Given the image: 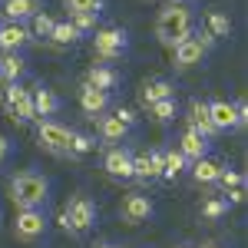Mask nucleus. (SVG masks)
<instances>
[{"mask_svg":"<svg viewBox=\"0 0 248 248\" xmlns=\"http://www.w3.org/2000/svg\"><path fill=\"white\" fill-rule=\"evenodd\" d=\"M192 30H195V10L189 3H169L155 17V40L162 46H169V50L175 43H182Z\"/></svg>","mask_w":248,"mask_h":248,"instance_id":"nucleus-1","label":"nucleus"},{"mask_svg":"<svg viewBox=\"0 0 248 248\" xmlns=\"http://www.w3.org/2000/svg\"><path fill=\"white\" fill-rule=\"evenodd\" d=\"M10 202L20 209H43L46 205V199H50V179L46 175H40V172L27 169V172H17L14 179H10Z\"/></svg>","mask_w":248,"mask_h":248,"instance_id":"nucleus-2","label":"nucleus"},{"mask_svg":"<svg viewBox=\"0 0 248 248\" xmlns=\"http://www.w3.org/2000/svg\"><path fill=\"white\" fill-rule=\"evenodd\" d=\"M60 225H63L66 235H73V238L86 235L96 225V202L90 195H73L66 202V209L60 212Z\"/></svg>","mask_w":248,"mask_h":248,"instance_id":"nucleus-3","label":"nucleus"},{"mask_svg":"<svg viewBox=\"0 0 248 248\" xmlns=\"http://www.w3.org/2000/svg\"><path fill=\"white\" fill-rule=\"evenodd\" d=\"M70 142H73V129L63 126L57 119H40L37 123V146L50 155H70Z\"/></svg>","mask_w":248,"mask_h":248,"instance_id":"nucleus-4","label":"nucleus"},{"mask_svg":"<svg viewBox=\"0 0 248 248\" xmlns=\"http://www.w3.org/2000/svg\"><path fill=\"white\" fill-rule=\"evenodd\" d=\"M126 50H129V37H126V30H119V27H103V30H96V37H93V57L103 60L106 66L116 63V60H123Z\"/></svg>","mask_w":248,"mask_h":248,"instance_id":"nucleus-5","label":"nucleus"},{"mask_svg":"<svg viewBox=\"0 0 248 248\" xmlns=\"http://www.w3.org/2000/svg\"><path fill=\"white\" fill-rule=\"evenodd\" d=\"M3 109L10 113V119L17 126H27V123L37 119V113H33V96H30V90H23L20 83H7V90H3Z\"/></svg>","mask_w":248,"mask_h":248,"instance_id":"nucleus-6","label":"nucleus"},{"mask_svg":"<svg viewBox=\"0 0 248 248\" xmlns=\"http://www.w3.org/2000/svg\"><path fill=\"white\" fill-rule=\"evenodd\" d=\"M46 225L50 222H46L43 209H20L17 218H14V238L23 242V245H33L46 235Z\"/></svg>","mask_w":248,"mask_h":248,"instance_id":"nucleus-7","label":"nucleus"},{"mask_svg":"<svg viewBox=\"0 0 248 248\" xmlns=\"http://www.w3.org/2000/svg\"><path fill=\"white\" fill-rule=\"evenodd\" d=\"M153 199L146 195V192H129V195H123V202H119V218L126 222V225H142V222H149L153 218Z\"/></svg>","mask_w":248,"mask_h":248,"instance_id":"nucleus-8","label":"nucleus"},{"mask_svg":"<svg viewBox=\"0 0 248 248\" xmlns=\"http://www.w3.org/2000/svg\"><path fill=\"white\" fill-rule=\"evenodd\" d=\"M205 57H209V50L202 46V40L195 37V30H192L182 43L172 46V66H175L179 73H186V70H192V66H199Z\"/></svg>","mask_w":248,"mask_h":248,"instance_id":"nucleus-9","label":"nucleus"},{"mask_svg":"<svg viewBox=\"0 0 248 248\" xmlns=\"http://www.w3.org/2000/svg\"><path fill=\"white\" fill-rule=\"evenodd\" d=\"M103 169H106L109 179H119V182L133 179V153L126 146H109L106 155H103Z\"/></svg>","mask_w":248,"mask_h":248,"instance_id":"nucleus-10","label":"nucleus"},{"mask_svg":"<svg viewBox=\"0 0 248 248\" xmlns=\"http://www.w3.org/2000/svg\"><path fill=\"white\" fill-rule=\"evenodd\" d=\"M133 179H139V182H153V179H162V149L133 153Z\"/></svg>","mask_w":248,"mask_h":248,"instance_id":"nucleus-11","label":"nucleus"},{"mask_svg":"<svg viewBox=\"0 0 248 248\" xmlns=\"http://www.w3.org/2000/svg\"><path fill=\"white\" fill-rule=\"evenodd\" d=\"M30 40L27 23H0V53H20Z\"/></svg>","mask_w":248,"mask_h":248,"instance_id":"nucleus-12","label":"nucleus"},{"mask_svg":"<svg viewBox=\"0 0 248 248\" xmlns=\"http://www.w3.org/2000/svg\"><path fill=\"white\" fill-rule=\"evenodd\" d=\"M0 3H3L7 23H27V20H33L40 10H43L40 0H0Z\"/></svg>","mask_w":248,"mask_h":248,"instance_id":"nucleus-13","label":"nucleus"},{"mask_svg":"<svg viewBox=\"0 0 248 248\" xmlns=\"http://www.w3.org/2000/svg\"><path fill=\"white\" fill-rule=\"evenodd\" d=\"M30 96H33V113H37V119H50V116H57L60 106H63V103H60V96L53 93V90H46L43 83L33 86Z\"/></svg>","mask_w":248,"mask_h":248,"instance_id":"nucleus-14","label":"nucleus"},{"mask_svg":"<svg viewBox=\"0 0 248 248\" xmlns=\"http://www.w3.org/2000/svg\"><path fill=\"white\" fill-rule=\"evenodd\" d=\"M106 106H109V93H103V90H93V86H86L83 83V90H79V109L96 119V116L106 113Z\"/></svg>","mask_w":248,"mask_h":248,"instance_id":"nucleus-15","label":"nucleus"},{"mask_svg":"<svg viewBox=\"0 0 248 248\" xmlns=\"http://www.w3.org/2000/svg\"><path fill=\"white\" fill-rule=\"evenodd\" d=\"M189 126L202 136V139L218 136V133H215V126H212V119H209V103H202V99H192V103H189Z\"/></svg>","mask_w":248,"mask_h":248,"instance_id":"nucleus-16","label":"nucleus"},{"mask_svg":"<svg viewBox=\"0 0 248 248\" xmlns=\"http://www.w3.org/2000/svg\"><path fill=\"white\" fill-rule=\"evenodd\" d=\"M209 119H212V126H215V133L235 129V103H229V99H212Z\"/></svg>","mask_w":248,"mask_h":248,"instance_id":"nucleus-17","label":"nucleus"},{"mask_svg":"<svg viewBox=\"0 0 248 248\" xmlns=\"http://www.w3.org/2000/svg\"><path fill=\"white\" fill-rule=\"evenodd\" d=\"M83 83H86V86H93V90H103V93H113L116 86H119V73H116L113 66H106V63H96L93 70L86 73Z\"/></svg>","mask_w":248,"mask_h":248,"instance_id":"nucleus-18","label":"nucleus"},{"mask_svg":"<svg viewBox=\"0 0 248 248\" xmlns=\"http://www.w3.org/2000/svg\"><path fill=\"white\" fill-rule=\"evenodd\" d=\"M175 96V86L169 79H146L142 83V93H139V103L149 109L153 103H162V99H172Z\"/></svg>","mask_w":248,"mask_h":248,"instance_id":"nucleus-19","label":"nucleus"},{"mask_svg":"<svg viewBox=\"0 0 248 248\" xmlns=\"http://www.w3.org/2000/svg\"><path fill=\"white\" fill-rule=\"evenodd\" d=\"M96 133H99V139H103V142H123V139H126V133H129V126L119 119V113H113V116H99Z\"/></svg>","mask_w":248,"mask_h":248,"instance_id":"nucleus-20","label":"nucleus"},{"mask_svg":"<svg viewBox=\"0 0 248 248\" xmlns=\"http://www.w3.org/2000/svg\"><path fill=\"white\" fill-rule=\"evenodd\" d=\"M175 149L186 155L189 162H195V159H202V155L209 153V139H202V136H199V133L189 126V129L182 133V139H179V146H175Z\"/></svg>","mask_w":248,"mask_h":248,"instance_id":"nucleus-21","label":"nucleus"},{"mask_svg":"<svg viewBox=\"0 0 248 248\" xmlns=\"http://www.w3.org/2000/svg\"><path fill=\"white\" fill-rule=\"evenodd\" d=\"M218 172H222V162H215L209 155H202V159L192 162V179H195L199 186H215V182H218Z\"/></svg>","mask_w":248,"mask_h":248,"instance_id":"nucleus-22","label":"nucleus"},{"mask_svg":"<svg viewBox=\"0 0 248 248\" xmlns=\"http://www.w3.org/2000/svg\"><path fill=\"white\" fill-rule=\"evenodd\" d=\"M23 73H27V60L20 53H3L0 57V79L3 83H20Z\"/></svg>","mask_w":248,"mask_h":248,"instance_id":"nucleus-23","label":"nucleus"},{"mask_svg":"<svg viewBox=\"0 0 248 248\" xmlns=\"http://www.w3.org/2000/svg\"><path fill=\"white\" fill-rule=\"evenodd\" d=\"M199 215H202V222H222V218L229 215V202H225V195H209V199H202Z\"/></svg>","mask_w":248,"mask_h":248,"instance_id":"nucleus-24","label":"nucleus"},{"mask_svg":"<svg viewBox=\"0 0 248 248\" xmlns=\"http://www.w3.org/2000/svg\"><path fill=\"white\" fill-rule=\"evenodd\" d=\"M46 40H50L53 46H73V43L79 40V30L73 27V23H70V20H57Z\"/></svg>","mask_w":248,"mask_h":248,"instance_id":"nucleus-25","label":"nucleus"},{"mask_svg":"<svg viewBox=\"0 0 248 248\" xmlns=\"http://www.w3.org/2000/svg\"><path fill=\"white\" fill-rule=\"evenodd\" d=\"M189 166V159L179 149H162V179H179Z\"/></svg>","mask_w":248,"mask_h":248,"instance_id":"nucleus-26","label":"nucleus"},{"mask_svg":"<svg viewBox=\"0 0 248 248\" xmlns=\"http://www.w3.org/2000/svg\"><path fill=\"white\" fill-rule=\"evenodd\" d=\"M205 33H209L212 40H222L232 33V20L229 14H222V10H209L205 14Z\"/></svg>","mask_w":248,"mask_h":248,"instance_id":"nucleus-27","label":"nucleus"},{"mask_svg":"<svg viewBox=\"0 0 248 248\" xmlns=\"http://www.w3.org/2000/svg\"><path fill=\"white\" fill-rule=\"evenodd\" d=\"M175 116H179V103H175V96L149 106V119H153V123H159V126H162V123H172Z\"/></svg>","mask_w":248,"mask_h":248,"instance_id":"nucleus-28","label":"nucleus"},{"mask_svg":"<svg viewBox=\"0 0 248 248\" xmlns=\"http://www.w3.org/2000/svg\"><path fill=\"white\" fill-rule=\"evenodd\" d=\"M215 186H222L225 192H232V189H245V175L238 169H232V166H222V172H218V182Z\"/></svg>","mask_w":248,"mask_h":248,"instance_id":"nucleus-29","label":"nucleus"},{"mask_svg":"<svg viewBox=\"0 0 248 248\" xmlns=\"http://www.w3.org/2000/svg\"><path fill=\"white\" fill-rule=\"evenodd\" d=\"M96 14H86V10H70V23L79 30V37L83 33H96Z\"/></svg>","mask_w":248,"mask_h":248,"instance_id":"nucleus-30","label":"nucleus"},{"mask_svg":"<svg viewBox=\"0 0 248 248\" xmlns=\"http://www.w3.org/2000/svg\"><path fill=\"white\" fill-rule=\"evenodd\" d=\"M96 149V139L86 133H73V142H70V155L73 159H79V155H90Z\"/></svg>","mask_w":248,"mask_h":248,"instance_id":"nucleus-31","label":"nucleus"},{"mask_svg":"<svg viewBox=\"0 0 248 248\" xmlns=\"http://www.w3.org/2000/svg\"><path fill=\"white\" fill-rule=\"evenodd\" d=\"M30 23H33V27H30V37H50V30H53V23H57V20L50 17V14H43V10H40Z\"/></svg>","mask_w":248,"mask_h":248,"instance_id":"nucleus-32","label":"nucleus"},{"mask_svg":"<svg viewBox=\"0 0 248 248\" xmlns=\"http://www.w3.org/2000/svg\"><path fill=\"white\" fill-rule=\"evenodd\" d=\"M63 3H66V10H86V14H96V17L103 10V0H63Z\"/></svg>","mask_w":248,"mask_h":248,"instance_id":"nucleus-33","label":"nucleus"},{"mask_svg":"<svg viewBox=\"0 0 248 248\" xmlns=\"http://www.w3.org/2000/svg\"><path fill=\"white\" fill-rule=\"evenodd\" d=\"M10 153H14V142H10V136H3L0 133V166L10 159Z\"/></svg>","mask_w":248,"mask_h":248,"instance_id":"nucleus-34","label":"nucleus"},{"mask_svg":"<svg viewBox=\"0 0 248 248\" xmlns=\"http://www.w3.org/2000/svg\"><path fill=\"white\" fill-rule=\"evenodd\" d=\"M225 202H229V205H242V202H245V189H232V192H225Z\"/></svg>","mask_w":248,"mask_h":248,"instance_id":"nucleus-35","label":"nucleus"},{"mask_svg":"<svg viewBox=\"0 0 248 248\" xmlns=\"http://www.w3.org/2000/svg\"><path fill=\"white\" fill-rule=\"evenodd\" d=\"M116 113H119V119H123V123H126L129 129H133V123H136V113H133V109H123V106H119Z\"/></svg>","mask_w":248,"mask_h":248,"instance_id":"nucleus-36","label":"nucleus"},{"mask_svg":"<svg viewBox=\"0 0 248 248\" xmlns=\"http://www.w3.org/2000/svg\"><path fill=\"white\" fill-rule=\"evenodd\" d=\"M96 248H119V245H113V242H99Z\"/></svg>","mask_w":248,"mask_h":248,"instance_id":"nucleus-37","label":"nucleus"},{"mask_svg":"<svg viewBox=\"0 0 248 248\" xmlns=\"http://www.w3.org/2000/svg\"><path fill=\"white\" fill-rule=\"evenodd\" d=\"M202 248H225V245H215V242H209V245H202Z\"/></svg>","mask_w":248,"mask_h":248,"instance_id":"nucleus-38","label":"nucleus"},{"mask_svg":"<svg viewBox=\"0 0 248 248\" xmlns=\"http://www.w3.org/2000/svg\"><path fill=\"white\" fill-rule=\"evenodd\" d=\"M179 248H192V245H179Z\"/></svg>","mask_w":248,"mask_h":248,"instance_id":"nucleus-39","label":"nucleus"},{"mask_svg":"<svg viewBox=\"0 0 248 248\" xmlns=\"http://www.w3.org/2000/svg\"><path fill=\"white\" fill-rule=\"evenodd\" d=\"M172 3H182V0H172Z\"/></svg>","mask_w":248,"mask_h":248,"instance_id":"nucleus-40","label":"nucleus"},{"mask_svg":"<svg viewBox=\"0 0 248 248\" xmlns=\"http://www.w3.org/2000/svg\"><path fill=\"white\" fill-rule=\"evenodd\" d=\"M0 83H3V79H0Z\"/></svg>","mask_w":248,"mask_h":248,"instance_id":"nucleus-41","label":"nucleus"}]
</instances>
